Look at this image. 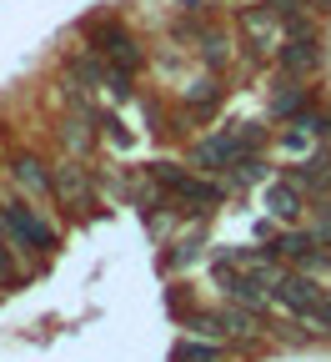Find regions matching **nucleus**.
Returning <instances> with one entry per match:
<instances>
[{"instance_id":"obj_1","label":"nucleus","mask_w":331,"mask_h":362,"mask_svg":"<svg viewBox=\"0 0 331 362\" xmlns=\"http://www.w3.org/2000/svg\"><path fill=\"white\" fill-rule=\"evenodd\" d=\"M0 216H6V226H11V242H20V252H51V247H56V232L35 216V206L6 202V206H0Z\"/></svg>"},{"instance_id":"obj_2","label":"nucleus","mask_w":331,"mask_h":362,"mask_svg":"<svg viewBox=\"0 0 331 362\" xmlns=\"http://www.w3.org/2000/svg\"><path fill=\"white\" fill-rule=\"evenodd\" d=\"M156 181H166V187H171L181 202H191V206H216V202H221V187H211V181H201V176H186V171L171 166V161L156 166Z\"/></svg>"},{"instance_id":"obj_3","label":"nucleus","mask_w":331,"mask_h":362,"mask_svg":"<svg viewBox=\"0 0 331 362\" xmlns=\"http://www.w3.org/2000/svg\"><path fill=\"white\" fill-rule=\"evenodd\" d=\"M276 61H281V71H287V76H311V71L321 66V45H316L311 35H291L287 45H276Z\"/></svg>"},{"instance_id":"obj_4","label":"nucleus","mask_w":331,"mask_h":362,"mask_svg":"<svg viewBox=\"0 0 331 362\" xmlns=\"http://www.w3.org/2000/svg\"><path fill=\"white\" fill-rule=\"evenodd\" d=\"M216 277H221V292H226L231 302H241V307H251V312H261V307H266L261 282L251 277V272H231V262H221V267H216Z\"/></svg>"},{"instance_id":"obj_5","label":"nucleus","mask_w":331,"mask_h":362,"mask_svg":"<svg viewBox=\"0 0 331 362\" xmlns=\"http://www.w3.org/2000/svg\"><path fill=\"white\" fill-rule=\"evenodd\" d=\"M271 292H276L281 302H287L291 312H301V317H311V312H316V307L326 302V292H321L316 282H306V277H281V282H276Z\"/></svg>"},{"instance_id":"obj_6","label":"nucleus","mask_w":331,"mask_h":362,"mask_svg":"<svg viewBox=\"0 0 331 362\" xmlns=\"http://www.w3.org/2000/svg\"><path fill=\"white\" fill-rule=\"evenodd\" d=\"M96 40H101V51L111 56V66H116V76H131V71L140 66V51H136V40H131L126 30H101Z\"/></svg>"},{"instance_id":"obj_7","label":"nucleus","mask_w":331,"mask_h":362,"mask_svg":"<svg viewBox=\"0 0 331 362\" xmlns=\"http://www.w3.org/2000/svg\"><path fill=\"white\" fill-rule=\"evenodd\" d=\"M331 136V116L326 111H296L291 116V131H287V146H301V141H326Z\"/></svg>"},{"instance_id":"obj_8","label":"nucleus","mask_w":331,"mask_h":362,"mask_svg":"<svg viewBox=\"0 0 331 362\" xmlns=\"http://www.w3.org/2000/svg\"><path fill=\"white\" fill-rule=\"evenodd\" d=\"M271 111H276L281 121H291L296 111H306V86H301V76H287V81L271 86Z\"/></svg>"},{"instance_id":"obj_9","label":"nucleus","mask_w":331,"mask_h":362,"mask_svg":"<svg viewBox=\"0 0 331 362\" xmlns=\"http://www.w3.org/2000/svg\"><path fill=\"white\" fill-rule=\"evenodd\" d=\"M266 211L281 216V221H296L301 216V187L296 181H271L266 187Z\"/></svg>"},{"instance_id":"obj_10","label":"nucleus","mask_w":331,"mask_h":362,"mask_svg":"<svg viewBox=\"0 0 331 362\" xmlns=\"http://www.w3.org/2000/svg\"><path fill=\"white\" fill-rule=\"evenodd\" d=\"M236 161V136H206V141H196V166L201 171H221Z\"/></svg>"},{"instance_id":"obj_11","label":"nucleus","mask_w":331,"mask_h":362,"mask_svg":"<svg viewBox=\"0 0 331 362\" xmlns=\"http://www.w3.org/2000/svg\"><path fill=\"white\" fill-rule=\"evenodd\" d=\"M11 171H16V181H20L25 192H51V176H45V166H40L35 156H16Z\"/></svg>"},{"instance_id":"obj_12","label":"nucleus","mask_w":331,"mask_h":362,"mask_svg":"<svg viewBox=\"0 0 331 362\" xmlns=\"http://www.w3.org/2000/svg\"><path fill=\"white\" fill-rule=\"evenodd\" d=\"M241 25H246L261 45H276V11H271V6H251V11L241 16Z\"/></svg>"},{"instance_id":"obj_13","label":"nucleus","mask_w":331,"mask_h":362,"mask_svg":"<svg viewBox=\"0 0 331 362\" xmlns=\"http://www.w3.org/2000/svg\"><path fill=\"white\" fill-rule=\"evenodd\" d=\"M176 362H216V347H206V342H181V347H176Z\"/></svg>"},{"instance_id":"obj_14","label":"nucleus","mask_w":331,"mask_h":362,"mask_svg":"<svg viewBox=\"0 0 331 362\" xmlns=\"http://www.w3.org/2000/svg\"><path fill=\"white\" fill-rule=\"evenodd\" d=\"M66 146H71V151H85V146H90V131L71 121V126H66Z\"/></svg>"},{"instance_id":"obj_15","label":"nucleus","mask_w":331,"mask_h":362,"mask_svg":"<svg viewBox=\"0 0 331 362\" xmlns=\"http://www.w3.org/2000/svg\"><path fill=\"white\" fill-rule=\"evenodd\" d=\"M316 242H331V197L321 202V216H316V232H311Z\"/></svg>"},{"instance_id":"obj_16","label":"nucleus","mask_w":331,"mask_h":362,"mask_svg":"<svg viewBox=\"0 0 331 362\" xmlns=\"http://www.w3.org/2000/svg\"><path fill=\"white\" fill-rule=\"evenodd\" d=\"M211 101H216V86H211V81L191 86V106H211Z\"/></svg>"},{"instance_id":"obj_17","label":"nucleus","mask_w":331,"mask_h":362,"mask_svg":"<svg viewBox=\"0 0 331 362\" xmlns=\"http://www.w3.org/2000/svg\"><path fill=\"white\" fill-rule=\"evenodd\" d=\"M61 187H66V192H76V197H85V181H80V171H76V166L66 171V181H61Z\"/></svg>"},{"instance_id":"obj_18","label":"nucleus","mask_w":331,"mask_h":362,"mask_svg":"<svg viewBox=\"0 0 331 362\" xmlns=\"http://www.w3.org/2000/svg\"><path fill=\"white\" fill-rule=\"evenodd\" d=\"M0 277H16V262H11V252H6V242H0Z\"/></svg>"}]
</instances>
